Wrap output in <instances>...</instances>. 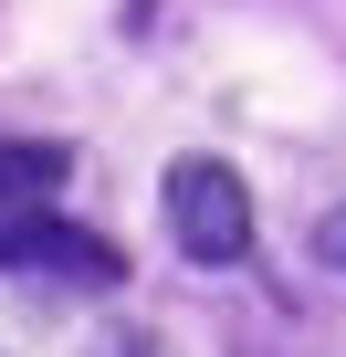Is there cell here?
Instances as JSON below:
<instances>
[{
	"mask_svg": "<svg viewBox=\"0 0 346 357\" xmlns=\"http://www.w3.org/2000/svg\"><path fill=\"white\" fill-rule=\"evenodd\" d=\"M168 231H179L189 263H242L252 252V190L221 158H179L168 168Z\"/></svg>",
	"mask_w": 346,
	"mask_h": 357,
	"instance_id": "obj_1",
	"label": "cell"
},
{
	"mask_svg": "<svg viewBox=\"0 0 346 357\" xmlns=\"http://www.w3.org/2000/svg\"><path fill=\"white\" fill-rule=\"evenodd\" d=\"M0 273H74V284H126V252L105 231H74L53 211H22L0 221Z\"/></svg>",
	"mask_w": 346,
	"mask_h": 357,
	"instance_id": "obj_2",
	"label": "cell"
},
{
	"mask_svg": "<svg viewBox=\"0 0 346 357\" xmlns=\"http://www.w3.org/2000/svg\"><path fill=\"white\" fill-rule=\"evenodd\" d=\"M325 252H336V273H346V211H336V231H325Z\"/></svg>",
	"mask_w": 346,
	"mask_h": 357,
	"instance_id": "obj_3",
	"label": "cell"
}]
</instances>
